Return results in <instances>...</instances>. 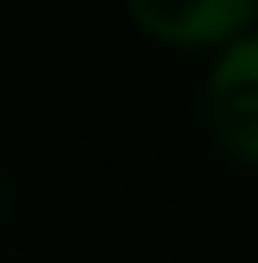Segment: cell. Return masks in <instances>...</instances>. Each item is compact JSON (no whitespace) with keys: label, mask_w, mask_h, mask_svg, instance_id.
Listing matches in <instances>:
<instances>
[{"label":"cell","mask_w":258,"mask_h":263,"mask_svg":"<svg viewBox=\"0 0 258 263\" xmlns=\"http://www.w3.org/2000/svg\"><path fill=\"white\" fill-rule=\"evenodd\" d=\"M205 113L215 140L242 161H258V27L231 38L210 65Z\"/></svg>","instance_id":"obj_1"},{"label":"cell","mask_w":258,"mask_h":263,"mask_svg":"<svg viewBox=\"0 0 258 263\" xmlns=\"http://www.w3.org/2000/svg\"><path fill=\"white\" fill-rule=\"evenodd\" d=\"M129 16L156 43H220V49L258 27L253 0H135Z\"/></svg>","instance_id":"obj_2"}]
</instances>
